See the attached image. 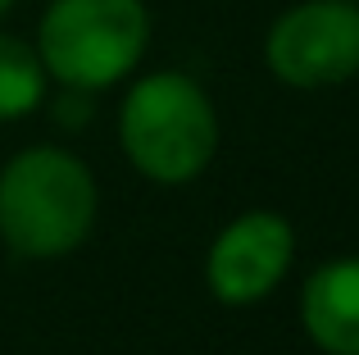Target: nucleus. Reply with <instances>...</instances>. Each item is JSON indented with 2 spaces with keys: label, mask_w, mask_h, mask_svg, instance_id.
Returning <instances> with one entry per match:
<instances>
[{
  "label": "nucleus",
  "mask_w": 359,
  "mask_h": 355,
  "mask_svg": "<svg viewBox=\"0 0 359 355\" xmlns=\"http://www.w3.org/2000/svg\"><path fill=\"white\" fill-rule=\"evenodd\" d=\"M96 178L73 151L27 146L0 169V237L23 260H60L91 237Z\"/></svg>",
  "instance_id": "f257e3e1"
},
{
  "label": "nucleus",
  "mask_w": 359,
  "mask_h": 355,
  "mask_svg": "<svg viewBox=\"0 0 359 355\" xmlns=\"http://www.w3.org/2000/svg\"><path fill=\"white\" fill-rule=\"evenodd\" d=\"M118 142L132 169L150 182H191L219 151V114L187 73H150L123 96Z\"/></svg>",
  "instance_id": "f03ea898"
},
{
  "label": "nucleus",
  "mask_w": 359,
  "mask_h": 355,
  "mask_svg": "<svg viewBox=\"0 0 359 355\" xmlns=\"http://www.w3.org/2000/svg\"><path fill=\"white\" fill-rule=\"evenodd\" d=\"M146 41L150 14L141 0H50L36 27L46 78L82 91L123 82L146 55Z\"/></svg>",
  "instance_id": "7ed1b4c3"
},
{
  "label": "nucleus",
  "mask_w": 359,
  "mask_h": 355,
  "mask_svg": "<svg viewBox=\"0 0 359 355\" xmlns=\"http://www.w3.org/2000/svg\"><path fill=\"white\" fill-rule=\"evenodd\" d=\"M264 64L296 91L351 82L359 73V5L355 0H300L264 36Z\"/></svg>",
  "instance_id": "20e7f679"
},
{
  "label": "nucleus",
  "mask_w": 359,
  "mask_h": 355,
  "mask_svg": "<svg viewBox=\"0 0 359 355\" xmlns=\"http://www.w3.org/2000/svg\"><path fill=\"white\" fill-rule=\"evenodd\" d=\"M296 255V232L282 214L250 210L214 237L205 283L223 305H255L282 283Z\"/></svg>",
  "instance_id": "39448f33"
},
{
  "label": "nucleus",
  "mask_w": 359,
  "mask_h": 355,
  "mask_svg": "<svg viewBox=\"0 0 359 355\" xmlns=\"http://www.w3.org/2000/svg\"><path fill=\"white\" fill-rule=\"evenodd\" d=\"M300 323L323 355H359V255L327 260L305 278Z\"/></svg>",
  "instance_id": "423d86ee"
},
{
  "label": "nucleus",
  "mask_w": 359,
  "mask_h": 355,
  "mask_svg": "<svg viewBox=\"0 0 359 355\" xmlns=\"http://www.w3.org/2000/svg\"><path fill=\"white\" fill-rule=\"evenodd\" d=\"M46 100V64L36 46L0 32V123L32 114Z\"/></svg>",
  "instance_id": "0eeeda50"
},
{
  "label": "nucleus",
  "mask_w": 359,
  "mask_h": 355,
  "mask_svg": "<svg viewBox=\"0 0 359 355\" xmlns=\"http://www.w3.org/2000/svg\"><path fill=\"white\" fill-rule=\"evenodd\" d=\"M55 119H60L64 128H82L91 119V91L82 87H64V96L55 100Z\"/></svg>",
  "instance_id": "6e6552de"
},
{
  "label": "nucleus",
  "mask_w": 359,
  "mask_h": 355,
  "mask_svg": "<svg viewBox=\"0 0 359 355\" xmlns=\"http://www.w3.org/2000/svg\"><path fill=\"white\" fill-rule=\"evenodd\" d=\"M9 9H14V0H0V14H9Z\"/></svg>",
  "instance_id": "1a4fd4ad"
},
{
  "label": "nucleus",
  "mask_w": 359,
  "mask_h": 355,
  "mask_svg": "<svg viewBox=\"0 0 359 355\" xmlns=\"http://www.w3.org/2000/svg\"><path fill=\"white\" fill-rule=\"evenodd\" d=\"M355 5H359V0H355Z\"/></svg>",
  "instance_id": "9d476101"
}]
</instances>
